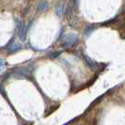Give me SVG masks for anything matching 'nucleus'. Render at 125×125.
Here are the masks:
<instances>
[{"label": "nucleus", "instance_id": "obj_5", "mask_svg": "<svg viewBox=\"0 0 125 125\" xmlns=\"http://www.w3.org/2000/svg\"><path fill=\"white\" fill-rule=\"evenodd\" d=\"M94 29H95V28H93V27H90V26L87 27V28H86V30H85V35L89 36V35H90V34L94 31Z\"/></svg>", "mask_w": 125, "mask_h": 125}, {"label": "nucleus", "instance_id": "obj_3", "mask_svg": "<svg viewBox=\"0 0 125 125\" xmlns=\"http://www.w3.org/2000/svg\"><path fill=\"white\" fill-rule=\"evenodd\" d=\"M21 49V46L19 44H13L11 47H9V51L10 52H14V51H18Z\"/></svg>", "mask_w": 125, "mask_h": 125}, {"label": "nucleus", "instance_id": "obj_2", "mask_svg": "<svg viewBox=\"0 0 125 125\" xmlns=\"http://www.w3.org/2000/svg\"><path fill=\"white\" fill-rule=\"evenodd\" d=\"M85 58H86V61L88 62V66L90 67V68H92V69H96V67L98 66V64L96 62H94L92 59H90V58H88V56H85Z\"/></svg>", "mask_w": 125, "mask_h": 125}, {"label": "nucleus", "instance_id": "obj_1", "mask_svg": "<svg viewBox=\"0 0 125 125\" xmlns=\"http://www.w3.org/2000/svg\"><path fill=\"white\" fill-rule=\"evenodd\" d=\"M77 41V36L74 34H68L62 40V44L63 46L68 47V46H72Z\"/></svg>", "mask_w": 125, "mask_h": 125}, {"label": "nucleus", "instance_id": "obj_4", "mask_svg": "<svg viewBox=\"0 0 125 125\" xmlns=\"http://www.w3.org/2000/svg\"><path fill=\"white\" fill-rule=\"evenodd\" d=\"M46 7H47V2L42 1V2H41V3L39 4V10H40L41 11H42L43 10L46 9Z\"/></svg>", "mask_w": 125, "mask_h": 125}]
</instances>
